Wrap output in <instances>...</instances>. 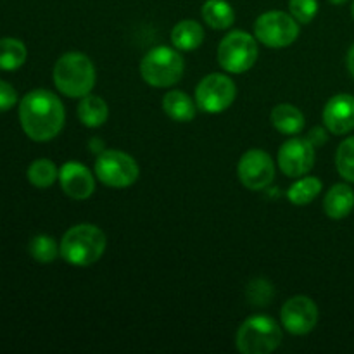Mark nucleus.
<instances>
[{"label": "nucleus", "instance_id": "obj_1", "mask_svg": "<svg viewBox=\"0 0 354 354\" xmlns=\"http://www.w3.org/2000/svg\"><path fill=\"white\" fill-rule=\"evenodd\" d=\"M64 106L55 93L33 90L19 104V121L24 133L35 142L52 140L64 127Z\"/></svg>", "mask_w": 354, "mask_h": 354}, {"label": "nucleus", "instance_id": "obj_2", "mask_svg": "<svg viewBox=\"0 0 354 354\" xmlns=\"http://www.w3.org/2000/svg\"><path fill=\"white\" fill-rule=\"evenodd\" d=\"M107 239L99 227L90 223L75 225L61 241V256L73 266H90L102 258Z\"/></svg>", "mask_w": 354, "mask_h": 354}, {"label": "nucleus", "instance_id": "obj_3", "mask_svg": "<svg viewBox=\"0 0 354 354\" xmlns=\"http://www.w3.org/2000/svg\"><path fill=\"white\" fill-rule=\"evenodd\" d=\"M95 68L82 52H68L54 66V83L68 97H85L95 86Z\"/></svg>", "mask_w": 354, "mask_h": 354}, {"label": "nucleus", "instance_id": "obj_4", "mask_svg": "<svg viewBox=\"0 0 354 354\" xmlns=\"http://www.w3.org/2000/svg\"><path fill=\"white\" fill-rule=\"evenodd\" d=\"M140 75L145 83L156 88L175 85L183 75V57L178 48L154 47L140 62Z\"/></svg>", "mask_w": 354, "mask_h": 354}, {"label": "nucleus", "instance_id": "obj_5", "mask_svg": "<svg viewBox=\"0 0 354 354\" xmlns=\"http://www.w3.org/2000/svg\"><path fill=\"white\" fill-rule=\"evenodd\" d=\"M282 342V330L270 317H251L237 332V348L242 354H268Z\"/></svg>", "mask_w": 354, "mask_h": 354}, {"label": "nucleus", "instance_id": "obj_6", "mask_svg": "<svg viewBox=\"0 0 354 354\" xmlns=\"http://www.w3.org/2000/svg\"><path fill=\"white\" fill-rule=\"evenodd\" d=\"M258 41L241 30L228 33L218 45V62L221 68L234 75L249 71L258 61Z\"/></svg>", "mask_w": 354, "mask_h": 354}, {"label": "nucleus", "instance_id": "obj_7", "mask_svg": "<svg viewBox=\"0 0 354 354\" xmlns=\"http://www.w3.org/2000/svg\"><path fill=\"white\" fill-rule=\"evenodd\" d=\"M254 35L263 45L270 48L289 47L299 35V23L290 14L270 10L256 19Z\"/></svg>", "mask_w": 354, "mask_h": 354}, {"label": "nucleus", "instance_id": "obj_8", "mask_svg": "<svg viewBox=\"0 0 354 354\" xmlns=\"http://www.w3.org/2000/svg\"><path fill=\"white\" fill-rule=\"evenodd\" d=\"M137 161L127 152L104 151L95 161V175L104 185L113 189H124L138 180Z\"/></svg>", "mask_w": 354, "mask_h": 354}, {"label": "nucleus", "instance_id": "obj_9", "mask_svg": "<svg viewBox=\"0 0 354 354\" xmlns=\"http://www.w3.org/2000/svg\"><path fill=\"white\" fill-rule=\"evenodd\" d=\"M237 86L234 80L221 73H211L201 80L196 88V104L204 113H223L234 104Z\"/></svg>", "mask_w": 354, "mask_h": 354}, {"label": "nucleus", "instance_id": "obj_10", "mask_svg": "<svg viewBox=\"0 0 354 354\" xmlns=\"http://www.w3.org/2000/svg\"><path fill=\"white\" fill-rule=\"evenodd\" d=\"M239 178L249 190H263L275 178V165L270 154L259 149H251L239 161Z\"/></svg>", "mask_w": 354, "mask_h": 354}, {"label": "nucleus", "instance_id": "obj_11", "mask_svg": "<svg viewBox=\"0 0 354 354\" xmlns=\"http://www.w3.org/2000/svg\"><path fill=\"white\" fill-rule=\"evenodd\" d=\"M279 166L290 178L308 175L315 166V145L308 138H290L280 147Z\"/></svg>", "mask_w": 354, "mask_h": 354}, {"label": "nucleus", "instance_id": "obj_12", "mask_svg": "<svg viewBox=\"0 0 354 354\" xmlns=\"http://www.w3.org/2000/svg\"><path fill=\"white\" fill-rule=\"evenodd\" d=\"M280 320L290 334H310L318 324V306L308 296H294L282 306Z\"/></svg>", "mask_w": 354, "mask_h": 354}, {"label": "nucleus", "instance_id": "obj_13", "mask_svg": "<svg viewBox=\"0 0 354 354\" xmlns=\"http://www.w3.org/2000/svg\"><path fill=\"white\" fill-rule=\"evenodd\" d=\"M61 187L68 197L75 201H85L95 190V180L90 169L80 162H66L59 171Z\"/></svg>", "mask_w": 354, "mask_h": 354}, {"label": "nucleus", "instance_id": "obj_14", "mask_svg": "<svg viewBox=\"0 0 354 354\" xmlns=\"http://www.w3.org/2000/svg\"><path fill=\"white\" fill-rule=\"evenodd\" d=\"M324 123L330 133L346 135L354 130V97L339 93L332 97L324 109Z\"/></svg>", "mask_w": 354, "mask_h": 354}, {"label": "nucleus", "instance_id": "obj_15", "mask_svg": "<svg viewBox=\"0 0 354 354\" xmlns=\"http://www.w3.org/2000/svg\"><path fill=\"white\" fill-rule=\"evenodd\" d=\"M325 214L332 220H342L354 209V190L346 183H337L327 192L324 201Z\"/></svg>", "mask_w": 354, "mask_h": 354}, {"label": "nucleus", "instance_id": "obj_16", "mask_svg": "<svg viewBox=\"0 0 354 354\" xmlns=\"http://www.w3.org/2000/svg\"><path fill=\"white\" fill-rule=\"evenodd\" d=\"M171 41L178 50H196L204 41V30L197 21L183 19L171 30Z\"/></svg>", "mask_w": 354, "mask_h": 354}, {"label": "nucleus", "instance_id": "obj_17", "mask_svg": "<svg viewBox=\"0 0 354 354\" xmlns=\"http://www.w3.org/2000/svg\"><path fill=\"white\" fill-rule=\"evenodd\" d=\"M270 120L283 135H297L304 128V114L292 104H279L270 114Z\"/></svg>", "mask_w": 354, "mask_h": 354}, {"label": "nucleus", "instance_id": "obj_18", "mask_svg": "<svg viewBox=\"0 0 354 354\" xmlns=\"http://www.w3.org/2000/svg\"><path fill=\"white\" fill-rule=\"evenodd\" d=\"M196 106L185 92L180 90H171L162 97V109L165 113L171 118L173 121H180V123H187L196 118Z\"/></svg>", "mask_w": 354, "mask_h": 354}, {"label": "nucleus", "instance_id": "obj_19", "mask_svg": "<svg viewBox=\"0 0 354 354\" xmlns=\"http://www.w3.org/2000/svg\"><path fill=\"white\" fill-rule=\"evenodd\" d=\"M78 118L85 127L97 128L104 124L109 118V107L106 100L97 95L82 97V102L78 106Z\"/></svg>", "mask_w": 354, "mask_h": 354}, {"label": "nucleus", "instance_id": "obj_20", "mask_svg": "<svg viewBox=\"0 0 354 354\" xmlns=\"http://www.w3.org/2000/svg\"><path fill=\"white\" fill-rule=\"evenodd\" d=\"M203 19L214 30H227L234 24L235 12L227 0H207L203 6Z\"/></svg>", "mask_w": 354, "mask_h": 354}, {"label": "nucleus", "instance_id": "obj_21", "mask_svg": "<svg viewBox=\"0 0 354 354\" xmlns=\"http://www.w3.org/2000/svg\"><path fill=\"white\" fill-rule=\"evenodd\" d=\"M26 61V47L16 38H2L0 40V69L14 71L21 68Z\"/></svg>", "mask_w": 354, "mask_h": 354}, {"label": "nucleus", "instance_id": "obj_22", "mask_svg": "<svg viewBox=\"0 0 354 354\" xmlns=\"http://www.w3.org/2000/svg\"><path fill=\"white\" fill-rule=\"evenodd\" d=\"M322 192V180L317 176H303L299 182L294 183L287 192V197L296 206H306L313 203L315 197Z\"/></svg>", "mask_w": 354, "mask_h": 354}, {"label": "nucleus", "instance_id": "obj_23", "mask_svg": "<svg viewBox=\"0 0 354 354\" xmlns=\"http://www.w3.org/2000/svg\"><path fill=\"white\" fill-rule=\"evenodd\" d=\"M57 176V168L50 159H37L28 168V180L31 185L38 187V189H48L50 185H54Z\"/></svg>", "mask_w": 354, "mask_h": 354}, {"label": "nucleus", "instance_id": "obj_24", "mask_svg": "<svg viewBox=\"0 0 354 354\" xmlns=\"http://www.w3.org/2000/svg\"><path fill=\"white\" fill-rule=\"evenodd\" d=\"M61 252V248H57V242L48 235H37L30 242V254L35 261L38 263H52L57 254Z\"/></svg>", "mask_w": 354, "mask_h": 354}, {"label": "nucleus", "instance_id": "obj_25", "mask_svg": "<svg viewBox=\"0 0 354 354\" xmlns=\"http://www.w3.org/2000/svg\"><path fill=\"white\" fill-rule=\"evenodd\" d=\"M335 166L339 175L348 182L354 183V137L346 138L335 154Z\"/></svg>", "mask_w": 354, "mask_h": 354}, {"label": "nucleus", "instance_id": "obj_26", "mask_svg": "<svg viewBox=\"0 0 354 354\" xmlns=\"http://www.w3.org/2000/svg\"><path fill=\"white\" fill-rule=\"evenodd\" d=\"M290 16L301 24H308L318 12V0H289Z\"/></svg>", "mask_w": 354, "mask_h": 354}, {"label": "nucleus", "instance_id": "obj_27", "mask_svg": "<svg viewBox=\"0 0 354 354\" xmlns=\"http://www.w3.org/2000/svg\"><path fill=\"white\" fill-rule=\"evenodd\" d=\"M272 283L266 282V280L263 279L254 280V282L249 283L248 287L249 301H251L252 304H256V306H265V304H268L270 299H272Z\"/></svg>", "mask_w": 354, "mask_h": 354}, {"label": "nucleus", "instance_id": "obj_28", "mask_svg": "<svg viewBox=\"0 0 354 354\" xmlns=\"http://www.w3.org/2000/svg\"><path fill=\"white\" fill-rule=\"evenodd\" d=\"M16 102L17 93L16 90H14V86L0 80V113L12 109V107L16 106Z\"/></svg>", "mask_w": 354, "mask_h": 354}, {"label": "nucleus", "instance_id": "obj_29", "mask_svg": "<svg viewBox=\"0 0 354 354\" xmlns=\"http://www.w3.org/2000/svg\"><path fill=\"white\" fill-rule=\"evenodd\" d=\"M306 138L315 145V147H320V145H324L325 142H327V133H325L324 128H313Z\"/></svg>", "mask_w": 354, "mask_h": 354}, {"label": "nucleus", "instance_id": "obj_30", "mask_svg": "<svg viewBox=\"0 0 354 354\" xmlns=\"http://www.w3.org/2000/svg\"><path fill=\"white\" fill-rule=\"evenodd\" d=\"M348 69H349V73L354 76V45L349 48V52H348Z\"/></svg>", "mask_w": 354, "mask_h": 354}, {"label": "nucleus", "instance_id": "obj_31", "mask_svg": "<svg viewBox=\"0 0 354 354\" xmlns=\"http://www.w3.org/2000/svg\"><path fill=\"white\" fill-rule=\"evenodd\" d=\"M330 2L334 3V6H342V3H346L348 0H330Z\"/></svg>", "mask_w": 354, "mask_h": 354}, {"label": "nucleus", "instance_id": "obj_32", "mask_svg": "<svg viewBox=\"0 0 354 354\" xmlns=\"http://www.w3.org/2000/svg\"><path fill=\"white\" fill-rule=\"evenodd\" d=\"M351 10H353V17H354V2H353V9Z\"/></svg>", "mask_w": 354, "mask_h": 354}]
</instances>
